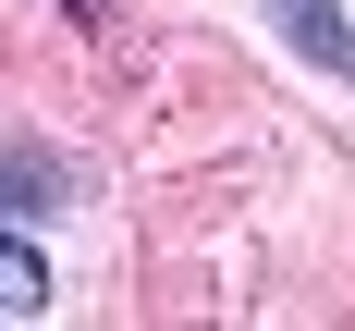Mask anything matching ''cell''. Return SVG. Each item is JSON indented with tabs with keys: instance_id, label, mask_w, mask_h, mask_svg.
I'll use <instances>...</instances> for the list:
<instances>
[{
	"instance_id": "cell-1",
	"label": "cell",
	"mask_w": 355,
	"mask_h": 331,
	"mask_svg": "<svg viewBox=\"0 0 355 331\" xmlns=\"http://www.w3.org/2000/svg\"><path fill=\"white\" fill-rule=\"evenodd\" d=\"M49 246H25V233H0V319H37V307H49Z\"/></svg>"
},
{
	"instance_id": "cell-2",
	"label": "cell",
	"mask_w": 355,
	"mask_h": 331,
	"mask_svg": "<svg viewBox=\"0 0 355 331\" xmlns=\"http://www.w3.org/2000/svg\"><path fill=\"white\" fill-rule=\"evenodd\" d=\"M49 196H73L62 160H37V147H0V209H49Z\"/></svg>"
},
{
	"instance_id": "cell-3",
	"label": "cell",
	"mask_w": 355,
	"mask_h": 331,
	"mask_svg": "<svg viewBox=\"0 0 355 331\" xmlns=\"http://www.w3.org/2000/svg\"><path fill=\"white\" fill-rule=\"evenodd\" d=\"M282 25H294V49H306V62H355V37H343V12H331V0H282Z\"/></svg>"
}]
</instances>
